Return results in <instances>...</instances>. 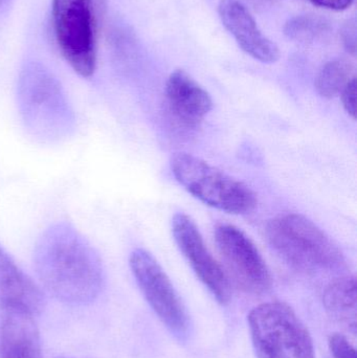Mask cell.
I'll list each match as a JSON object with an SVG mask.
<instances>
[{
	"mask_svg": "<svg viewBox=\"0 0 357 358\" xmlns=\"http://www.w3.org/2000/svg\"><path fill=\"white\" fill-rule=\"evenodd\" d=\"M323 303L329 315L356 334V277H343L327 286Z\"/></svg>",
	"mask_w": 357,
	"mask_h": 358,
	"instance_id": "14",
	"label": "cell"
},
{
	"mask_svg": "<svg viewBox=\"0 0 357 358\" xmlns=\"http://www.w3.org/2000/svg\"><path fill=\"white\" fill-rule=\"evenodd\" d=\"M130 268L147 302L163 325L180 338L189 331V315L186 308L156 259L143 248L130 255Z\"/></svg>",
	"mask_w": 357,
	"mask_h": 358,
	"instance_id": "7",
	"label": "cell"
},
{
	"mask_svg": "<svg viewBox=\"0 0 357 358\" xmlns=\"http://www.w3.org/2000/svg\"><path fill=\"white\" fill-rule=\"evenodd\" d=\"M0 305L20 307L39 313L44 296L39 286L29 277L12 257L0 246Z\"/></svg>",
	"mask_w": 357,
	"mask_h": 358,
	"instance_id": "13",
	"label": "cell"
},
{
	"mask_svg": "<svg viewBox=\"0 0 357 358\" xmlns=\"http://www.w3.org/2000/svg\"><path fill=\"white\" fill-rule=\"evenodd\" d=\"M247 321L258 358H316L309 331L285 303L259 305Z\"/></svg>",
	"mask_w": 357,
	"mask_h": 358,
	"instance_id": "5",
	"label": "cell"
},
{
	"mask_svg": "<svg viewBox=\"0 0 357 358\" xmlns=\"http://www.w3.org/2000/svg\"><path fill=\"white\" fill-rule=\"evenodd\" d=\"M329 348L333 358H356V349L342 334H333L329 338Z\"/></svg>",
	"mask_w": 357,
	"mask_h": 358,
	"instance_id": "17",
	"label": "cell"
},
{
	"mask_svg": "<svg viewBox=\"0 0 357 358\" xmlns=\"http://www.w3.org/2000/svg\"><path fill=\"white\" fill-rule=\"evenodd\" d=\"M172 233L176 244L199 280L220 304H228L230 279L207 250L196 223L188 215L178 213L172 219Z\"/></svg>",
	"mask_w": 357,
	"mask_h": 358,
	"instance_id": "9",
	"label": "cell"
},
{
	"mask_svg": "<svg viewBox=\"0 0 357 358\" xmlns=\"http://www.w3.org/2000/svg\"><path fill=\"white\" fill-rule=\"evenodd\" d=\"M166 96L170 113L186 128L198 127L213 107L209 92L182 69L168 78Z\"/></svg>",
	"mask_w": 357,
	"mask_h": 358,
	"instance_id": "11",
	"label": "cell"
},
{
	"mask_svg": "<svg viewBox=\"0 0 357 358\" xmlns=\"http://www.w3.org/2000/svg\"><path fill=\"white\" fill-rule=\"evenodd\" d=\"M356 21L352 18L348 20L342 29V39L348 52L356 54Z\"/></svg>",
	"mask_w": 357,
	"mask_h": 358,
	"instance_id": "19",
	"label": "cell"
},
{
	"mask_svg": "<svg viewBox=\"0 0 357 358\" xmlns=\"http://www.w3.org/2000/svg\"><path fill=\"white\" fill-rule=\"evenodd\" d=\"M52 21L63 57L82 77L96 66V21L92 0H54Z\"/></svg>",
	"mask_w": 357,
	"mask_h": 358,
	"instance_id": "6",
	"label": "cell"
},
{
	"mask_svg": "<svg viewBox=\"0 0 357 358\" xmlns=\"http://www.w3.org/2000/svg\"><path fill=\"white\" fill-rule=\"evenodd\" d=\"M59 358H69V357H59Z\"/></svg>",
	"mask_w": 357,
	"mask_h": 358,
	"instance_id": "21",
	"label": "cell"
},
{
	"mask_svg": "<svg viewBox=\"0 0 357 358\" xmlns=\"http://www.w3.org/2000/svg\"><path fill=\"white\" fill-rule=\"evenodd\" d=\"M218 14L222 24L243 52L268 64L279 60L278 46L260 31L255 19L240 0H220Z\"/></svg>",
	"mask_w": 357,
	"mask_h": 358,
	"instance_id": "10",
	"label": "cell"
},
{
	"mask_svg": "<svg viewBox=\"0 0 357 358\" xmlns=\"http://www.w3.org/2000/svg\"><path fill=\"white\" fill-rule=\"evenodd\" d=\"M328 21L318 15H299L289 19L284 27V34L291 41L312 43L328 33Z\"/></svg>",
	"mask_w": 357,
	"mask_h": 358,
	"instance_id": "16",
	"label": "cell"
},
{
	"mask_svg": "<svg viewBox=\"0 0 357 358\" xmlns=\"http://www.w3.org/2000/svg\"><path fill=\"white\" fill-rule=\"evenodd\" d=\"M170 168L176 180L203 203L230 214H247L257 206L255 192L207 162L189 153L172 155Z\"/></svg>",
	"mask_w": 357,
	"mask_h": 358,
	"instance_id": "4",
	"label": "cell"
},
{
	"mask_svg": "<svg viewBox=\"0 0 357 358\" xmlns=\"http://www.w3.org/2000/svg\"><path fill=\"white\" fill-rule=\"evenodd\" d=\"M19 105L25 127L42 142L68 136L75 115L58 82L43 69H31L21 78Z\"/></svg>",
	"mask_w": 357,
	"mask_h": 358,
	"instance_id": "3",
	"label": "cell"
},
{
	"mask_svg": "<svg viewBox=\"0 0 357 358\" xmlns=\"http://www.w3.org/2000/svg\"><path fill=\"white\" fill-rule=\"evenodd\" d=\"M214 236L224 264L237 286L253 294H262L270 289L272 277L268 265L247 234L235 225L220 224Z\"/></svg>",
	"mask_w": 357,
	"mask_h": 358,
	"instance_id": "8",
	"label": "cell"
},
{
	"mask_svg": "<svg viewBox=\"0 0 357 358\" xmlns=\"http://www.w3.org/2000/svg\"><path fill=\"white\" fill-rule=\"evenodd\" d=\"M33 315L20 307L0 305V358H42Z\"/></svg>",
	"mask_w": 357,
	"mask_h": 358,
	"instance_id": "12",
	"label": "cell"
},
{
	"mask_svg": "<svg viewBox=\"0 0 357 358\" xmlns=\"http://www.w3.org/2000/svg\"><path fill=\"white\" fill-rule=\"evenodd\" d=\"M319 8L333 10H344L351 6L354 0H308Z\"/></svg>",
	"mask_w": 357,
	"mask_h": 358,
	"instance_id": "20",
	"label": "cell"
},
{
	"mask_svg": "<svg viewBox=\"0 0 357 358\" xmlns=\"http://www.w3.org/2000/svg\"><path fill=\"white\" fill-rule=\"evenodd\" d=\"M354 65L346 59L329 61L319 71L316 78V90L321 96L333 99L341 94L348 82L354 77Z\"/></svg>",
	"mask_w": 357,
	"mask_h": 358,
	"instance_id": "15",
	"label": "cell"
},
{
	"mask_svg": "<svg viewBox=\"0 0 357 358\" xmlns=\"http://www.w3.org/2000/svg\"><path fill=\"white\" fill-rule=\"evenodd\" d=\"M34 266L44 288L65 304H90L104 286L100 256L69 223H56L42 233L34 250Z\"/></svg>",
	"mask_w": 357,
	"mask_h": 358,
	"instance_id": "1",
	"label": "cell"
},
{
	"mask_svg": "<svg viewBox=\"0 0 357 358\" xmlns=\"http://www.w3.org/2000/svg\"><path fill=\"white\" fill-rule=\"evenodd\" d=\"M272 248L296 268L318 271L340 266L343 254L316 223L301 214H285L266 225Z\"/></svg>",
	"mask_w": 357,
	"mask_h": 358,
	"instance_id": "2",
	"label": "cell"
},
{
	"mask_svg": "<svg viewBox=\"0 0 357 358\" xmlns=\"http://www.w3.org/2000/svg\"><path fill=\"white\" fill-rule=\"evenodd\" d=\"M342 102L346 113L352 117L356 119V77L354 76L348 82L343 92H341Z\"/></svg>",
	"mask_w": 357,
	"mask_h": 358,
	"instance_id": "18",
	"label": "cell"
}]
</instances>
